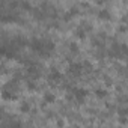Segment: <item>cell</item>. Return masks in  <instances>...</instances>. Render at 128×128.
Instances as JSON below:
<instances>
[{
	"mask_svg": "<svg viewBox=\"0 0 128 128\" xmlns=\"http://www.w3.org/2000/svg\"><path fill=\"white\" fill-rule=\"evenodd\" d=\"M29 45H30V48H32L35 53H38V54H41V56H44V57H47V56L54 50V44H53V41H50V39L33 38V39L29 42Z\"/></svg>",
	"mask_w": 128,
	"mask_h": 128,
	"instance_id": "1",
	"label": "cell"
},
{
	"mask_svg": "<svg viewBox=\"0 0 128 128\" xmlns=\"http://www.w3.org/2000/svg\"><path fill=\"white\" fill-rule=\"evenodd\" d=\"M72 95L78 102H83V100L88 96V90L86 89H72Z\"/></svg>",
	"mask_w": 128,
	"mask_h": 128,
	"instance_id": "2",
	"label": "cell"
},
{
	"mask_svg": "<svg viewBox=\"0 0 128 128\" xmlns=\"http://www.w3.org/2000/svg\"><path fill=\"white\" fill-rule=\"evenodd\" d=\"M70 72L76 74V76L82 74L83 72V65H80V63H71V65H70Z\"/></svg>",
	"mask_w": 128,
	"mask_h": 128,
	"instance_id": "3",
	"label": "cell"
},
{
	"mask_svg": "<svg viewBox=\"0 0 128 128\" xmlns=\"http://www.w3.org/2000/svg\"><path fill=\"white\" fill-rule=\"evenodd\" d=\"M48 78H50V80H53V82H54V80H60V78H62V74H60L56 68H53V70H51V72H50V76H48Z\"/></svg>",
	"mask_w": 128,
	"mask_h": 128,
	"instance_id": "4",
	"label": "cell"
},
{
	"mask_svg": "<svg viewBox=\"0 0 128 128\" xmlns=\"http://www.w3.org/2000/svg\"><path fill=\"white\" fill-rule=\"evenodd\" d=\"M110 12L107 11V9H101V11H98V18L100 20H110Z\"/></svg>",
	"mask_w": 128,
	"mask_h": 128,
	"instance_id": "5",
	"label": "cell"
},
{
	"mask_svg": "<svg viewBox=\"0 0 128 128\" xmlns=\"http://www.w3.org/2000/svg\"><path fill=\"white\" fill-rule=\"evenodd\" d=\"M54 100H56V96H54L53 94H50V92L44 94V101H45V102H54Z\"/></svg>",
	"mask_w": 128,
	"mask_h": 128,
	"instance_id": "6",
	"label": "cell"
},
{
	"mask_svg": "<svg viewBox=\"0 0 128 128\" xmlns=\"http://www.w3.org/2000/svg\"><path fill=\"white\" fill-rule=\"evenodd\" d=\"M76 36L80 38V39H84V38H86V32H84V29H83V27H78L77 32H76Z\"/></svg>",
	"mask_w": 128,
	"mask_h": 128,
	"instance_id": "7",
	"label": "cell"
},
{
	"mask_svg": "<svg viewBox=\"0 0 128 128\" xmlns=\"http://www.w3.org/2000/svg\"><path fill=\"white\" fill-rule=\"evenodd\" d=\"M95 95L98 98H106L107 96V90L106 89H95Z\"/></svg>",
	"mask_w": 128,
	"mask_h": 128,
	"instance_id": "8",
	"label": "cell"
},
{
	"mask_svg": "<svg viewBox=\"0 0 128 128\" xmlns=\"http://www.w3.org/2000/svg\"><path fill=\"white\" fill-rule=\"evenodd\" d=\"M20 6L23 9H26V11H30L32 9V6H30V3L27 2V0H20Z\"/></svg>",
	"mask_w": 128,
	"mask_h": 128,
	"instance_id": "9",
	"label": "cell"
},
{
	"mask_svg": "<svg viewBox=\"0 0 128 128\" xmlns=\"http://www.w3.org/2000/svg\"><path fill=\"white\" fill-rule=\"evenodd\" d=\"M20 110H21V112H24V113H27V112L30 110V106H29V102H23V104L20 106Z\"/></svg>",
	"mask_w": 128,
	"mask_h": 128,
	"instance_id": "10",
	"label": "cell"
},
{
	"mask_svg": "<svg viewBox=\"0 0 128 128\" xmlns=\"http://www.w3.org/2000/svg\"><path fill=\"white\" fill-rule=\"evenodd\" d=\"M70 50H71L72 53H78V47H77V44H70Z\"/></svg>",
	"mask_w": 128,
	"mask_h": 128,
	"instance_id": "11",
	"label": "cell"
},
{
	"mask_svg": "<svg viewBox=\"0 0 128 128\" xmlns=\"http://www.w3.org/2000/svg\"><path fill=\"white\" fill-rule=\"evenodd\" d=\"M126 114H128V108H119V116L125 118Z\"/></svg>",
	"mask_w": 128,
	"mask_h": 128,
	"instance_id": "12",
	"label": "cell"
}]
</instances>
